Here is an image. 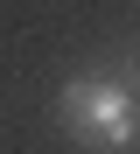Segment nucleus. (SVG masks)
I'll list each match as a JSON object with an SVG mask.
<instances>
[{
	"label": "nucleus",
	"instance_id": "nucleus-1",
	"mask_svg": "<svg viewBox=\"0 0 140 154\" xmlns=\"http://www.w3.org/2000/svg\"><path fill=\"white\" fill-rule=\"evenodd\" d=\"M63 133L98 154H133V84L126 77H70L56 91Z\"/></svg>",
	"mask_w": 140,
	"mask_h": 154
}]
</instances>
